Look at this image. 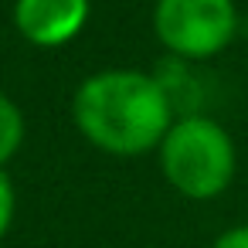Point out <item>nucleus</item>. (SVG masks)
I'll use <instances>...</instances> for the list:
<instances>
[{"mask_svg":"<svg viewBox=\"0 0 248 248\" xmlns=\"http://www.w3.org/2000/svg\"><path fill=\"white\" fill-rule=\"evenodd\" d=\"M72 116L82 136L112 156H140L160 146L173 126L160 82L129 68L89 75L72 99Z\"/></svg>","mask_w":248,"mask_h":248,"instance_id":"f257e3e1","label":"nucleus"},{"mask_svg":"<svg viewBox=\"0 0 248 248\" xmlns=\"http://www.w3.org/2000/svg\"><path fill=\"white\" fill-rule=\"evenodd\" d=\"M160 170L177 194L211 201L234 177V143L214 119H177L160 143Z\"/></svg>","mask_w":248,"mask_h":248,"instance_id":"f03ea898","label":"nucleus"},{"mask_svg":"<svg viewBox=\"0 0 248 248\" xmlns=\"http://www.w3.org/2000/svg\"><path fill=\"white\" fill-rule=\"evenodd\" d=\"M238 14L231 0H156L153 31L180 58H211L234 38Z\"/></svg>","mask_w":248,"mask_h":248,"instance_id":"7ed1b4c3","label":"nucleus"},{"mask_svg":"<svg viewBox=\"0 0 248 248\" xmlns=\"http://www.w3.org/2000/svg\"><path fill=\"white\" fill-rule=\"evenodd\" d=\"M89 21V0H17L14 24L34 48H58L72 41Z\"/></svg>","mask_w":248,"mask_h":248,"instance_id":"20e7f679","label":"nucleus"},{"mask_svg":"<svg viewBox=\"0 0 248 248\" xmlns=\"http://www.w3.org/2000/svg\"><path fill=\"white\" fill-rule=\"evenodd\" d=\"M24 143V116L21 109L0 92V167H4Z\"/></svg>","mask_w":248,"mask_h":248,"instance_id":"39448f33","label":"nucleus"},{"mask_svg":"<svg viewBox=\"0 0 248 248\" xmlns=\"http://www.w3.org/2000/svg\"><path fill=\"white\" fill-rule=\"evenodd\" d=\"M14 211H17V194H14V184L11 177L0 167V238L11 231V221H14Z\"/></svg>","mask_w":248,"mask_h":248,"instance_id":"423d86ee","label":"nucleus"},{"mask_svg":"<svg viewBox=\"0 0 248 248\" xmlns=\"http://www.w3.org/2000/svg\"><path fill=\"white\" fill-rule=\"evenodd\" d=\"M211 248H248V224L228 228L224 234H217V241H214Z\"/></svg>","mask_w":248,"mask_h":248,"instance_id":"0eeeda50","label":"nucleus"}]
</instances>
